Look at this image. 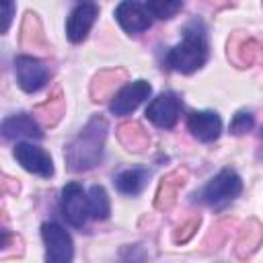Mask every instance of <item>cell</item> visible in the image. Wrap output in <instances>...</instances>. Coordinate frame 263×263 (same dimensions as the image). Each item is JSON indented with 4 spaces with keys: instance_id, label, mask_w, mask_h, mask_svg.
<instances>
[{
    "instance_id": "6da1fadb",
    "label": "cell",
    "mask_w": 263,
    "mask_h": 263,
    "mask_svg": "<svg viewBox=\"0 0 263 263\" xmlns=\"http://www.w3.org/2000/svg\"><path fill=\"white\" fill-rule=\"evenodd\" d=\"M107 138V121L101 115H95L80 134L66 146V164L72 173H82L97 166L103 158V146Z\"/></svg>"
},
{
    "instance_id": "7a4b0ae2",
    "label": "cell",
    "mask_w": 263,
    "mask_h": 263,
    "mask_svg": "<svg viewBox=\"0 0 263 263\" xmlns=\"http://www.w3.org/2000/svg\"><path fill=\"white\" fill-rule=\"evenodd\" d=\"M208 60V43H205V33L201 27L191 25L185 29V37L179 45H175L168 55H166V64L183 74L195 72L197 68H201Z\"/></svg>"
},
{
    "instance_id": "3957f363",
    "label": "cell",
    "mask_w": 263,
    "mask_h": 263,
    "mask_svg": "<svg viewBox=\"0 0 263 263\" xmlns=\"http://www.w3.org/2000/svg\"><path fill=\"white\" fill-rule=\"evenodd\" d=\"M228 60L236 68H249L257 62L263 64V43L245 31H234L228 39Z\"/></svg>"
},
{
    "instance_id": "277c9868",
    "label": "cell",
    "mask_w": 263,
    "mask_h": 263,
    "mask_svg": "<svg viewBox=\"0 0 263 263\" xmlns=\"http://www.w3.org/2000/svg\"><path fill=\"white\" fill-rule=\"evenodd\" d=\"M41 236H43V242H45L47 263H68V261H72V257H74L72 238L62 226H58L53 222H47V224L41 226Z\"/></svg>"
},
{
    "instance_id": "5b68a950",
    "label": "cell",
    "mask_w": 263,
    "mask_h": 263,
    "mask_svg": "<svg viewBox=\"0 0 263 263\" xmlns=\"http://www.w3.org/2000/svg\"><path fill=\"white\" fill-rule=\"evenodd\" d=\"M240 191H242V181H240V177H238L234 171L224 168V171H220V173L208 183V187L203 189V201L210 203V205H220V203L232 201Z\"/></svg>"
},
{
    "instance_id": "8992f818",
    "label": "cell",
    "mask_w": 263,
    "mask_h": 263,
    "mask_svg": "<svg viewBox=\"0 0 263 263\" xmlns=\"http://www.w3.org/2000/svg\"><path fill=\"white\" fill-rule=\"evenodd\" d=\"M14 74H16V82L25 92H37L39 88L45 86L47 78H49V70L31 55H18L14 60Z\"/></svg>"
},
{
    "instance_id": "52a82bcc",
    "label": "cell",
    "mask_w": 263,
    "mask_h": 263,
    "mask_svg": "<svg viewBox=\"0 0 263 263\" xmlns=\"http://www.w3.org/2000/svg\"><path fill=\"white\" fill-rule=\"evenodd\" d=\"M62 212H64V218L76 228H80L86 222V218L90 214L88 197L84 195V191L78 183H68L64 187V191H62Z\"/></svg>"
},
{
    "instance_id": "ba28073f",
    "label": "cell",
    "mask_w": 263,
    "mask_h": 263,
    "mask_svg": "<svg viewBox=\"0 0 263 263\" xmlns=\"http://www.w3.org/2000/svg\"><path fill=\"white\" fill-rule=\"evenodd\" d=\"M152 92V86L146 80H136L127 86H123L119 92L113 95L111 101V113L115 115H127L132 111H136Z\"/></svg>"
},
{
    "instance_id": "9c48e42d",
    "label": "cell",
    "mask_w": 263,
    "mask_h": 263,
    "mask_svg": "<svg viewBox=\"0 0 263 263\" xmlns=\"http://www.w3.org/2000/svg\"><path fill=\"white\" fill-rule=\"evenodd\" d=\"M179 113H181V103L173 92L158 95L146 109V117L158 127H173L179 119Z\"/></svg>"
},
{
    "instance_id": "30bf717a",
    "label": "cell",
    "mask_w": 263,
    "mask_h": 263,
    "mask_svg": "<svg viewBox=\"0 0 263 263\" xmlns=\"http://www.w3.org/2000/svg\"><path fill=\"white\" fill-rule=\"evenodd\" d=\"M148 6H144L140 0H123L115 8V18L127 33H140L150 27V14Z\"/></svg>"
},
{
    "instance_id": "8fae6325",
    "label": "cell",
    "mask_w": 263,
    "mask_h": 263,
    "mask_svg": "<svg viewBox=\"0 0 263 263\" xmlns=\"http://www.w3.org/2000/svg\"><path fill=\"white\" fill-rule=\"evenodd\" d=\"M14 158L21 162V166L29 173H35L39 177H51L53 175V162L51 156L31 144H16L14 148Z\"/></svg>"
},
{
    "instance_id": "7c38bea8",
    "label": "cell",
    "mask_w": 263,
    "mask_h": 263,
    "mask_svg": "<svg viewBox=\"0 0 263 263\" xmlns=\"http://www.w3.org/2000/svg\"><path fill=\"white\" fill-rule=\"evenodd\" d=\"M127 80V72L123 68H107L101 70L92 82H90V97L95 103H103L107 99H113L115 90Z\"/></svg>"
},
{
    "instance_id": "4fadbf2b",
    "label": "cell",
    "mask_w": 263,
    "mask_h": 263,
    "mask_svg": "<svg viewBox=\"0 0 263 263\" xmlns=\"http://www.w3.org/2000/svg\"><path fill=\"white\" fill-rule=\"evenodd\" d=\"M185 181H187V171L185 168H175L166 177H162V181L156 189V197H154L156 210H160V212L171 210L175 205L177 195H179L181 187L185 185Z\"/></svg>"
},
{
    "instance_id": "5bb4252c",
    "label": "cell",
    "mask_w": 263,
    "mask_h": 263,
    "mask_svg": "<svg viewBox=\"0 0 263 263\" xmlns=\"http://www.w3.org/2000/svg\"><path fill=\"white\" fill-rule=\"evenodd\" d=\"M21 47L35 53H49V43L45 39L41 21L35 12H27L21 25Z\"/></svg>"
},
{
    "instance_id": "9a60e30c",
    "label": "cell",
    "mask_w": 263,
    "mask_h": 263,
    "mask_svg": "<svg viewBox=\"0 0 263 263\" xmlns=\"http://www.w3.org/2000/svg\"><path fill=\"white\" fill-rule=\"evenodd\" d=\"M99 14V8L95 4H82L78 6L70 16H68V23H66V33H68V39L72 43H80L86 39L95 18Z\"/></svg>"
},
{
    "instance_id": "2e32d148",
    "label": "cell",
    "mask_w": 263,
    "mask_h": 263,
    "mask_svg": "<svg viewBox=\"0 0 263 263\" xmlns=\"http://www.w3.org/2000/svg\"><path fill=\"white\" fill-rule=\"evenodd\" d=\"M187 125H189V132L201 142L216 140L222 129V121L214 111H193L187 119Z\"/></svg>"
},
{
    "instance_id": "e0dca14e",
    "label": "cell",
    "mask_w": 263,
    "mask_h": 263,
    "mask_svg": "<svg viewBox=\"0 0 263 263\" xmlns=\"http://www.w3.org/2000/svg\"><path fill=\"white\" fill-rule=\"evenodd\" d=\"M263 242V226L259 220L251 218L247 220L245 228L240 230L238 238H236V247H234V255L238 259H249Z\"/></svg>"
},
{
    "instance_id": "ac0fdd59",
    "label": "cell",
    "mask_w": 263,
    "mask_h": 263,
    "mask_svg": "<svg viewBox=\"0 0 263 263\" xmlns=\"http://www.w3.org/2000/svg\"><path fill=\"white\" fill-rule=\"evenodd\" d=\"M2 134H4L6 140H14V138H35V140H39L43 136L39 125L35 123V119L27 113L6 117L2 121Z\"/></svg>"
},
{
    "instance_id": "d6986e66",
    "label": "cell",
    "mask_w": 263,
    "mask_h": 263,
    "mask_svg": "<svg viewBox=\"0 0 263 263\" xmlns=\"http://www.w3.org/2000/svg\"><path fill=\"white\" fill-rule=\"evenodd\" d=\"M117 140L129 152H144L150 146V136L138 121H123L117 127Z\"/></svg>"
},
{
    "instance_id": "ffe728a7",
    "label": "cell",
    "mask_w": 263,
    "mask_h": 263,
    "mask_svg": "<svg viewBox=\"0 0 263 263\" xmlns=\"http://www.w3.org/2000/svg\"><path fill=\"white\" fill-rule=\"evenodd\" d=\"M64 113H66V101H64V95L60 90H55L45 103H41L33 109V115L45 127H55L60 123V119L64 117Z\"/></svg>"
},
{
    "instance_id": "44dd1931",
    "label": "cell",
    "mask_w": 263,
    "mask_h": 263,
    "mask_svg": "<svg viewBox=\"0 0 263 263\" xmlns=\"http://www.w3.org/2000/svg\"><path fill=\"white\" fill-rule=\"evenodd\" d=\"M148 181V171L144 168H129V171H123L119 177H117V189L121 193H127V195H136L144 189Z\"/></svg>"
},
{
    "instance_id": "7402d4cb",
    "label": "cell",
    "mask_w": 263,
    "mask_h": 263,
    "mask_svg": "<svg viewBox=\"0 0 263 263\" xmlns=\"http://www.w3.org/2000/svg\"><path fill=\"white\" fill-rule=\"evenodd\" d=\"M234 226H236V220H234V218H224V220L216 222V224L212 226V230L208 232L205 240H203V249H205V251H216V249H220V247L226 242V238H228V234H230V230H232Z\"/></svg>"
},
{
    "instance_id": "603a6c76",
    "label": "cell",
    "mask_w": 263,
    "mask_h": 263,
    "mask_svg": "<svg viewBox=\"0 0 263 263\" xmlns=\"http://www.w3.org/2000/svg\"><path fill=\"white\" fill-rule=\"evenodd\" d=\"M88 208H90V216L97 218V220H105L111 212V205H109V197H107V191L101 187V185H92L90 191H88Z\"/></svg>"
},
{
    "instance_id": "cb8c5ba5",
    "label": "cell",
    "mask_w": 263,
    "mask_h": 263,
    "mask_svg": "<svg viewBox=\"0 0 263 263\" xmlns=\"http://www.w3.org/2000/svg\"><path fill=\"white\" fill-rule=\"evenodd\" d=\"M148 10L158 18H171L183 8V0H146Z\"/></svg>"
},
{
    "instance_id": "d4e9b609",
    "label": "cell",
    "mask_w": 263,
    "mask_h": 263,
    "mask_svg": "<svg viewBox=\"0 0 263 263\" xmlns=\"http://www.w3.org/2000/svg\"><path fill=\"white\" fill-rule=\"evenodd\" d=\"M199 222H201L199 216H191V218H187L183 224H179V226L175 228V232H173V240H175L177 245H185L187 240H191L193 234H195V230L199 228Z\"/></svg>"
},
{
    "instance_id": "484cf974",
    "label": "cell",
    "mask_w": 263,
    "mask_h": 263,
    "mask_svg": "<svg viewBox=\"0 0 263 263\" xmlns=\"http://www.w3.org/2000/svg\"><path fill=\"white\" fill-rule=\"evenodd\" d=\"M253 123H255V121H253V115H251V113L238 111V113L232 117V121H230V132H232V134H236V136L247 134V132H251Z\"/></svg>"
},
{
    "instance_id": "4316f807",
    "label": "cell",
    "mask_w": 263,
    "mask_h": 263,
    "mask_svg": "<svg viewBox=\"0 0 263 263\" xmlns=\"http://www.w3.org/2000/svg\"><path fill=\"white\" fill-rule=\"evenodd\" d=\"M0 2H2V18H4V23H2V33H6L8 27H10V21H12L14 4H12V0H0Z\"/></svg>"
},
{
    "instance_id": "83f0119b",
    "label": "cell",
    "mask_w": 263,
    "mask_h": 263,
    "mask_svg": "<svg viewBox=\"0 0 263 263\" xmlns=\"http://www.w3.org/2000/svg\"><path fill=\"white\" fill-rule=\"evenodd\" d=\"M2 191H4V193H14V195H16V193H18V183H16L14 179H10V177L4 175V177H2Z\"/></svg>"
},
{
    "instance_id": "f1b7e54d",
    "label": "cell",
    "mask_w": 263,
    "mask_h": 263,
    "mask_svg": "<svg viewBox=\"0 0 263 263\" xmlns=\"http://www.w3.org/2000/svg\"><path fill=\"white\" fill-rule=\"evenodd\" d=\"M212 8H226L230 4H234V0H205Z\"/></svg>"
}]
</instances>
